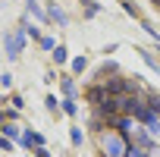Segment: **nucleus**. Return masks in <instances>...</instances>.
<instances>
[{"label":"nucleus","instance_id":"nucleus-1","mask_svg":"<svg viewBox=\"0 0 160 157\" xmlns=\"http://www.w3.org/2000/svg\"><path fill=\"white\" fill-rule=\"evenodd\" d=\"M101 154L104 157H126L129 154V135H122L119 129L101 132Z\"/></svg>","mask_w":160,"mask_h":157},{"label":"nucleus","instance_id":"nucleus-2","mask_svg":"<svg viewBox=\"0 0 160 157\" xmlns=\"http://www.w3.org/2000/svg\"><path fill=\"white\" fill-rule=\"evenodd\" d=\"M88 101H91L94 107H104V104L110 101V94H107V85H94V88H88Z\"/></svg>","mask_w":160,"mask_h":157},{"label":"nucleus","instance_id":"nucleus-3","mask_svg":"<svg viewBox=\"0 0 160 157\" xmlns=\"http://www.w3.org/2000/svg\"><path fill=\"white\" fill-rule=\"evenodd\" d=\"M19 44H22V38L16 35V38H10V57H16V50H19Z\"/></svg>","mask_w":160,"mask_h":157},{"label":"nucleus","instance_id":"nucleus-4","mask_svg":"<svg viewBox=\"0 0 160 157\" xmlns=\"http://www.w3.org/2000/svg\"><path fill=\"white\" fill-rule=\"evenodd\" d=\"M53 60H57V63H63V60H66V50H63V47H57V50H53Z\"/></svg>","mask_w":160,"mask_h":157},{"label":"nucleus","instance_id":"nucleus-5","mask_svg":"<svg viewBox=\"0 0 160 157\" xmlns=\"http://www.w3.org/2000/svg\"><path fill=\"white\" fill-rule=\"evenodd\" d=\"M151 3H157V7H160V0H151Z\"/></svg>","mask_w":160,"mask_h":157}]
</instances>
